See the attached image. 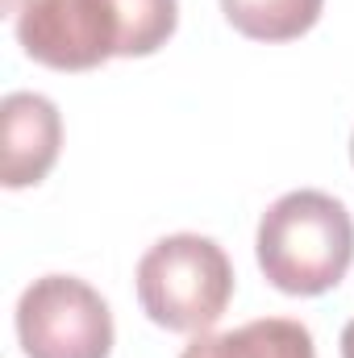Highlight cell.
Returning <instances> with one entry per match:
<instances>
[{
	"label": "cell",
	"instance_id": "obj_1",
	"mask_svg": "<svg viewBox=\"0 0 354 358\" xmlns=\"http://www.w3.org/2000/svg\"><path fill=\"white\" fill-rule=\"evenodd\" d=\"M255 255L279 292L321 296L338 287L354 263V221L330 192H288L263 213Z\"/></svg>",
	"mask_w": 354,
	"mask_h": 358
},
{
	"label": "cell",
	"instance_id": "obj_2",
	"mask_svg": "<svg viewBox=\"0 0 354 358\" xmlns=\"http://www.w3.org/2000/svg\"><path fill=\"white\" fill-rule=\"evenodd\" d=\"M234 300L229 255L200 234L159 238L138 263V304L171 334H208Z\"/></svg>",
	"mask_w": 354,
	"mask_h": 358
},
{
	"label": "cell",
	"instance_id": "obj_3",
	"mask_svg": "<svg viewBox=\"0 0 354 358\" xmlns=\"http://www.w3.org/2000/svg\"><path fill=\"white\" fill-rule=\"evenodd\" d=\"M17 338L25 358H108L113 313L76 275H42L17 300Z\"/></svg>",
	"mask_w": 354,
	"mask_h": 358
},
{
	"label": "cell",
	"instance_id": "obj_4",
	"mask_svg": "<svg viewBox=\"0 0 354 358\" xmlns=\"http://www.w3.org/2000/svg\"><path fill=\"white\" fill-rule=\"evenodd\" d=\"M21 50L55 71H92L108 59H125V17L117 0H21L17 8Z\"/></svg>",
	"mask_w": 354,
	"mask_h": 358
},
{
	"label": "cell",
	"instance_id": "obj_5",
	"mask_svg": "<svg viewBox=\"0 0 354 358\" xmlns=\"http://www.w3.org/2000/svg\"><path fill=\"white\" fill-rule=\"evenodd\" d=\"M0 146L4 187H29L50 176L59 146H63V117L55 100L38 92H8L0 104Z\"/></svg>",
	"mask_w": 354,
	"mask_h": 358
},
{
	"label": "cell",
	"instance_id": "obj_6",
	"mask_svg": "<svg viewBox=\"0 0 354 358\" xmlns=\"http://www.w3.org/2000/svg\"><path fill=\"white\" fill-rule=\"evenodd\" d=\"M179 358H317V346L300 321L259 317L225 334H196Z\"/></svg>",
	"mask_w": 354,
	"mask_h": 358
},
{
	"label": "cell",
	"instance_id": "obj_7",
	"mask_svg": "<svg viewBox=\"0 0 354 358\" xmlns=\"http://www.w3.org/2000/svg\"><path fill=\"white\" fill-rule=\"evenodd\" d=\"M325 0H221L225 21L255 42H292L321 21Z\"/></svg>",
	"mask_w": 354,
	"mask_h": 358
},
{
	"label": "cell",
	"instance_id": "obj_8",
	"mask_svg": "<svg viewBox=\"0 0 354 358\" xmlns=\"http://www.w3.org/2000/svg\"><path fill=\"white\" fill-rule=\"evenodd\" d=\"M342 358H354V321L342 329Z\"/></svg>",
	"mask_w": 354,
	"mask_h": 358
},
{
	"label": "cell",
	"instance_id": "obj_9",
	"mask_svg": "<svg viewBox=\"0 0 354 358\" xmlns=\"http://www.w3.org/2000/svg\"><path fill=\"white\" fill-rule=\"evenodd\" d=\"M351 163H354V134H351Z\"/></svg>",
	"mask_w": 354,
	"mask_h": 358
}]
</instances>
